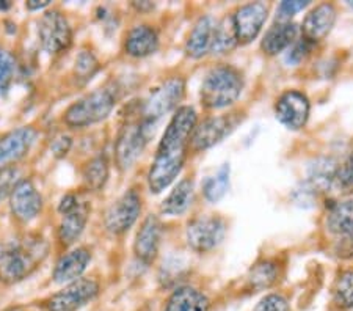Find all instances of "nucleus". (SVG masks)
Wrapping results in <instances>:
<instances>
[{
    "label": "nucleus",
    "instance_id": "33",
    "mask_svg": "<svg viewBox=\"0 0 353 311\" xmlns=\"http://www.w3.org/2000/svg\"><path fill=\"white\" fill-rule=\"evenodd\" d=\"M16 71L14 57L8 50L0 48V94L7 96L8 90L13 83Z\"/></svg>",
    "mask_w": 353,
    "mask_h": 311
},
{
    "label": "nucleus",
    "instance_id": "14",
    "mask_svg": "<svg viewBox=\"0 0 353 311\" xmlns=\"http://www.w3.org/2000/svg\"><path fill=\"white\" fill-rule=\"evenodd\" d=\"M187 152L168 154V152H156L154 161L148 173V185L152 194H161L178 178L181 170L184 168Z\"/></svg>",
    "mask_w": 353,
    "mask_h": 311
},
{
    "label": "nucleus",
    "instance_id": "45",
    "mask_svg": "<svg viewBox=\"0 0 353 311\" xmlns=\"http://www.w3.org/2000/svg\"><path fill=\"white\" fill-rule=\"evenodd\" d=\"M349 7L353 8V0H350V2H349Z\"/></svg>",
    "mask_w": 353,
    "mask_h": 311
},
{
    "label": "nucleus",
    "instance_id": "39",
    "mask_svg": "<svg viewBox=\"0 0 353 311\" xmlns=\"http://www.w3.org/2000/svg\"><path fill=\"white\" fill-rule=\"evenodd\" d=\"M334 253L336 257L349 259L353 257V234L350 236H343L341 239L336 242L334 245Z\"/></svg>",
    "mask_w": 353,
    "mask_h": 311
},
{
    "label": "nucleus",
    "instance_id": "40",
    "mask_svg": "<svg viewBox=\"0 0 353 311\" xmlns=\"http://www.w3.org/2000/svg\"><path fill=\"white\" fill-rule=\"evenodd\" d=\"M308 41H300V43H295L294 48L289 50V55H288V61H292V63H300L301 60L305 59L306 54H308Z\"/></svg>",
    "mask_w": 353,
    "mask_h": 311
},
{
    "label": "nucleus",
    "instance_id": "23",
    "mask_svg": "<svg viewBox=\"0 0 353 311\" xmlns=\"http://www.w3.org/2000/svg\"><path fill=\"white\" fill-rule=\"evenodd\" d=\"M295 37H297V26L294 22H275L267 30L261 48L265 55H278L295 41Z\"/></svg>",
    "mask_w": 353,
    "mask_h": 311
},
{
    "label": "nucleus",
    "instance_id": "12",
    "mask_svg": "<svg viewBox=\"0 0 353 311\" xmlns=\"http://www.w3.org/2000/svg\"><path fill=\"white\" fill-rule=\"evenodd\" d=\"M310 99L299 90H288L276 101V120L290 131H299L305 128L310 118Z\"/></svg>",
    "mask_w": 353,
    "mask_h": 311
},
{
    "label": "nucleus",
    "instance_id": "10",
    "mask_svg": "<svg viewBox=\"0 0 353 311\" xmlns=\"http://www.w3.org/2000/svg\"><path fill=\"white\" fill-rule=\"evenodd\" d=\"M141 212V197L135 189H130L118 198L105 212V228L113 234H124L132 228Z\"/></svg>",
    "mask_w": 353,
    "mask_h": 311
},
{
    "label": "nucleus",
    "instance_id": "28",
    "mask_svg": "<svg viewBox=\"0 0 353 311\" xmlns=\"http://www.w3.org/2000/svg\"><path fill=\"white\" fill-rule=\"evenodd\" d=\"M338 165L332 159H317L308 170V183L311 189L327 190L332 188L336 179Z\"/></svg>",
    "mask_w": 353,
    "mask_h": 311
},
{
    "label": "nucleus",
    "instance_id": "25",
    "mask_svg": "<svg viewBox=\"0 0 353 311\" xmlns=\"http://www.w3.org/2000/svg\"><path fill=\"white\" fill-rule=\"evenodd\" d=\"M193 194H195V185H193L192 179L185 178L179 181L174 185V189L170 192V195L163 200L161 206L162 214H165V216H181V214H184L192 205Z\"/></svg>",
    "mask_w": 353,
    "mask_h": 311
},
{
    "label": "nucleus",
    "instance_id": "32",
    "mask_svg": "<svg viewBox=\"0 0 353 311\" xmlns=\"http://www.w3.org/2000/svg\"><path fill=\"white\" fill-rule=\"evenodd\" d=\"M334 302L343 308H353V270L343 272L333 288Z\"/></svg>",
    "mask_w": 353,
    "mask_h": 311
},
{
    "label": "nucleus",
    "instance_id": "2",
    "mask_svg": "<svg viewBox=\"0 0 353 311\" xmlns=\"http://www.w3.org/2000/svg\"><path fill=\"white\" fill-rule=\"evenodd\" d=\"M242 90V72L231 65H219L204 76L199 98L206 109L219 110L234 104L241 98Z\"/></svg>",
    "mask_w": 353,
    "mask_h": 311
},
{
    "label": "nucleus",
    "instance_id": "36",
    "mask_svg": "<svg viewBox=\"0 0 353 311\" xmlns=\"http://www.w3.org/2000/svg\"><path fill=\"white\" fill-rule=\"evenodd\" d=\"M310 5V0H284L278 7L276 22H290V18L305 10Z\"/></svg>",
    "mask_w": 353,
    "mask_h": 311
},
{
    "label": "nucleus",
    "instance_id": "15",
    "mask_svg": "<svg viewBox=\"0 0 353 311\" xmlns=\"http://www.w3.org/2000/svg\"><path fill=\"white\" fill-rule=\"evenodd\" d=\"M10 206L13 216L22 223L32 222L43 209V197L32 181L21 179L10 195Z\"/></svg>",
    "mask_w": 353,
    "mask_h": 311
},
{
    "label": "nucleus",
    "instance_id": "44",
    "mask_svg": "<svg viewBox=\"0 0 353 311\" xmlns=\"http://www.w3.org/2000/svg\"><path fill=\"white\" fill-rule=\"evenodd\" d=\"M7 311H21L19 308H11V310H7Z\"/></svg>",
    "mask_w": 353,
    "mask_h": 311
},
{
    "label": "nucleus",
    "instance_id": "1",
    "mask_svg": "<svg viewBox=\"0 0 353 311\" xmlns=\"http://www.w3.org/2000/svg\"><path fill=\"white\" fill-rule=\"evenodd\" d=\"M49 244L39 234H24L0 244V281L13 285L27 279L48 258Z\"/></svg>",
    "mask_w": 353,
    "mask_h": 311
},
{
    "label": "nucleus",
    "instance_id": "5",
    "mask_svg": "<svg viewBox=\"0 0 353 311\" xmlns=\"http://www.w3.org/2000/svg\"><path fill=\"white\" fill-rule=\"evenodd\" d=\"M196 121L198 115L193 107H179L165 129L161 143L157 146V152H168V154L187 152V145L190 143L192 134L198 124Z\"/></svg>",
    "mask_w": 353,
    "mask_h": 311
},
{
    "label": "nucleus",
    "instance_id": "3",
    "mask_svg": "<svg viewBox=\"0 0 353 311\" xmlns=\"http://www.w3.org/2000/svg\"><path fill=\"white\" fill-rule=\"evenodd\" d=\"M117 96L109 88H98L68 107L63 120L70 128H87L105 120L115 109Z\"/></svg>",
    "mask_w": 353,
    "mask_h": 311
},
{
    "label": "nucleus",
    "instance_id": "30",
    "mask_svg": "<svg viewBox=\"0 0 353 311\" xmlns=\"http://www.w3.org/2000/svg\"><path fill=\"white\" fill-rule=\"evenodd\" d=\"M278 279V268L272 261H261L250 269L247 280L253 290H267Z\"/></svg>",
    "mask_w": 353,
    "mask_h": 311
},
{
    "label": "nucleus",
    "instance_id": "37",
    "mask_svg": "<svg viewBox=\"0 0 353 311\" xmlns=\"http://www.w3.org/2000/svg\"><path fill=\"white\" fill-rule=\"evenodd\" d=\"M334 184L341 189L353 188V152H350L349 157L341 165H338Z\"/></svg>",
    "mask_w": 353,
    "mask_h": 311
},
{
    "label": "nucleus",
    "instance_id": "34",
    "mask_svg": "<svg viewBox=\"0 0 353 311\" xmlns=\"http://www.w3.org/2000/svg\"><path fill=\"white\" fill-rule=\"evenodd\" d=\"M99 70V61L96 59L93 52L90 50H82L76 59V66H74V72H76L77 79L82 81H88V79L96 74V71Z\"/></svg>",
    "mask_w": 353,
    "mask_h": 311
},
{
    "label": "nucleus",
    "instance_id": "22",
    "mask_svg": "<svg viewBox=\"0 0 353 311\" xmlns=\"http://www.w3.org/2000/svg\"><path fill=\"white\" fill-rule=\"evenodd\" d=\"M159 48V35L156 28L151 26L141 24L130 28L126 41H124V49L126 54L135 59H143L151 54H154Z\"/></svg>",
    "mask_w": 353,
    "mask_h": 311
},
{
    "label": "nucleus",
    "instance_id": "43",
    "mask_svg": "<svg viewBox=\"0 0 353 311\" xmlns=\"http://www.w3.org/2000/svg\"><path fill=\"white\" fill-rule=\"evenodd\" d=\"M10 7V3H0V10H5V8H8Z\"/></svg>",
    "mask_w": 353,
    "mask_h": 311
},
{
    "label": "nucleus",
    "instance_id": "4",
    "mask_svg": "<svg viewBox=\"0 0 353 311\" xmlns=\"http://www.w3.org/2000/svg\"><path fill=\"white\" fill-rule=\"evenodd\" d=\"M152 126H154V123L145 120L143 117L140 120L124 124L115 143V157L119 170L130 168L141 156L145 146L150 141Z\"/></svg>",
    "mask_w": 353,
    "mask_h": 311
},
{
    "label": "nucleus",
    "instance_id": "41",
    "mask_svg": "<svg viewBox=\"0 0 353 311\" xmlns=\"http://www.w3.org/2000/svg\"><path fill=\"white\" fill-rule=\"evenodd\" d=\"M70 146H71V139L66 137V135H61V137H59L54 141L52 151L57 157H61L70 151Z\"/></svg>",
    "mask_w": 353,
    "mask_h": 311
},
{
    "label": "nucleus",
    "instance_id": "42",
    "mask_svg": "<svg viewBox=\"0 0 353 311\" xmlns=\"http://www.w3.org/2000/svg\"><path fill=\"white\" fill-rule=\"evenodd\" d=\"M49 3H50L49 0H28V2L26 3V7L30 11H37V10L49 7Z\"/></svg>",
    "mask_w": 353,
    "mask_h": 311
},
{
    "label": "nucleus",
    "instance_id": "35",
    "mask_svg": "<svg viewBox=\"0 0 353 311\" xmlns=\"http://www.w3.org/2000/svg\"><path fill=\"white\" fill-rule=\"evenodd\" d=\"M19 181V172L14 167L8 165L0 168V200L11 195Z\"/></svg>",
    "mask_w": 353,
    "mask_h": 311
},
{
    "label": "nucleus",
    "instance_id": "38",
    "mask_svg": "<svg viewBox=\"0 0 353 311\" xmlns=\"http://www.w3.org/2000/svg\"><path fill=\"white\" fill-rule=\"evenodd\" d=\"M254 311H290V307L288 299L283 297L281 294H269L261 299Z\"/></svg>",
    "mask_w": 353,
    "mask_h": 311
},
{
    "label": "nucleus",
    "instance_id": "19",
    "mask_svg": "<svg viewBox=\"0 0 353 311\" xmlns=\"http://www.w3.org/2000/svg\"><path fill=\"white\" fill-rule=\"evenodd\" d=\"M91 261V253L88 248L77 247L68 252L59 259L54 269V280L60 285H70V283L82 279V274L87 270Z\"/></svg>",
    "mask_w": 353,
    "mask_h": 311
},
{
    "label": "nucleus",
    "instance_id": "20",
    "mask_svg": "<svg viewBox=\"0 0 353 311\" xmlns=\"http://www.w3.org/2000/svg\"><path fill=\"white\" fill-rule=\"evenodd\" d=\"M217 24L219 22L209 14L198 19L185 43L187 55L192 57V59H201V57L212 52Z\"/></svg>",
    "mask_w": 353,
    "mask_h": 311
},
{
    "label": "nucleus",
    "instance_id": "7",
    "mask_svg": "<svg viewBox=\"0 0 353 311\" xmlns=\"http://www.w3.org/2000/svg\"><path fill=\"white\" fill-rule=\"evenodd\" d=\"M185 96V81L182 77H172L165 81L150 94L141 107V117L156 123L163 115L174 110Z\"/></svg>",
    "mask_w": 353,
    "mask_h": 311
},
{
    "label": "nucleus",
    "instance_id": "26",
    "mask_svg": "<svg viewBox=\"0 0 353 311\" xmlns=\"http://www.w3.org/2000/svg\"><path fill=\"white\" fill-rule=\"evenodd\" d=\"M327 228L330 233L339 237L353 234V200L339 201L330 209Z\"/></svg>",
    "mask_w": 353,
    "mask_h": 311
},
{
    "label": "nucleus",
    "instance_id": "27",
    "mask_svg": "<svg viewBox=\"0 0 353 311\" xmlns=\"http://www.w3.org/2000/svg\"><path fill=\"white\" fill-rule=\"evenodd\" d=\"M110 174V163L105 154H99L85 163L82 179L85 188L91 192H98L104 188Z\"/></svg>",
    "mask_w": 353,
    "mask_h": 311
},
{
    "label": "nucleus",
    "instance_id": "17",
    "mask_svg": "<svg viewBox=\"0 0 353 311\" xmlns=\"http://www.w3.org/2000/svg\"><path fill=\"white\" fill-rule=\"evenodd\" d=\"M38 132L32 126H22L0 139V168L24 157L35 143Z\"/></svg>",
    "mask_w": 353,
    "mask_h": 311
},
{
    "label": "nucleus",
    "instance_id": "21",
    "mask_svg": "<svg viewBox=\"0 0 353 311\" xmlns=\"http://www.w3.org/2000/svg\"><path fill=\"white\" fill-rule=\"evenodd\" d=\"M91 212V206L88 201H79L72 211L61 216V222L59 226V239L63 245H72L87 226L88 217Z\"/></svg>",
    "mask_w": 353,
    "mask_h": 311
},
{
    "label": "nucleus",
    "instance_id": "9",
    "mask_svg": "<svg viewBox=\"0 0 353 311\" xmlns=\"http://www.w3.org/2000/svg\"><path fill=\"white\" fill-rule=\"evenodd\" d=\"M99 294V283L93 279H79L66 285L46 301L48 311H77Z\"/></svg>",
    "mask_w": 353,
    "mask_h": 311
},
{
    "label": "nucleus",
    "instance_id": "29",
    "mask_svg": "<svg viewBox=\"0 0 353 311\" xmlns=\"http://www.w3.org/2000/svg\"><path fill=\"white\" fill-rule=\"evenodd\" d=\"M237 44L239 41H237L234 24H232V18L231 16H228V18H223L217 24L212 54H226L234 49Z\"/></svg>",
    "mask_w": 353,
    "mask_h": 311
},
{
    "label": "nucleus",
    "instance_id": "11",
    "mask_svg": "<svg viewBox=\"0 0 353 311\" xmlns=\"http://www.w3.org/2000/svg\"><path fill=\"white\" fill-rule=\"evenodd\" d=\"M237 123L239 120L236 118V113L206 118L204 121L196 124L195 131L192 134V150L198 152L212 148L214 145H217L226 135H230L234 131Z\"/></svg>",
    "mask_w": 353,
    "mask_h": 311
},
{
    "label": "nucleus",
    "instance_id": "31",
    "mask_svg": "<svg viewBox=\"0 0 353 311\" xmlns=\"http://www.w3.org/2000/svg\"><path fill=\"white\" fill-rule=\"evenodd\" d=\"M230 188V165H223L215 177H210L204 181L203 192L206 200L210 203H217L226 195Z\"/></svg>",
    "mask_w": 353,
    "mask_h": 311
},
{
    "label": "nucleus",
    "instance_id": "6",
    "mask_svg": "<svg viewBox=\"0 0 353 311\" xmlns=\"http://www.w3.org/2000/svg\"><path fill=\"white\" fill-rule=\"evenodd\" d=\"M39 43L50 55H59L72 44V28L66 16L59 10H50L43 14L38 24Z\"/></svg>",
    "mask_w": 353,
    "mask_h": 311
},
{
    "label": "nucleus",
    "instance_id": "8",
    "mask_svg": "<svg viewBox=\"0 0 353 311\" xmlns=\"http://www.w3.org/2000/svg\"><path fill=\"white\" fill-rule=\"evenodd\" d=\"M226 222L219 216H201L187 225L185 236L192 250L206 253L217 248L226 236Z\"/></svg>",
    "mask_w": 353,
    "mask_h": 311
},
{
    "label": "nucleus",
    "instance_id": "18",
    "mask_svg": "<svg viewBox=\"0 0 353 311\" xmlns=\"http://www.w3.org/2000/svg\"><path fill=\"white\" fill-rule=\"evenodd\" d=\"M161 220L156 216H148L141 223L134 242V253L139 258V261L143 264H152L156 261L159 247H161Z\"/></svg>",
    "mask_w": 353,
    "mask_h": 311
},
{
    "label": "nucleus",
    "instance_id": "16",
    "mask_svg": "<svg viewBox=\"0 0 353 311\" xmlns=\"http://www.w3.org/2000/svg\"><path fill=\"white\" fill-rule=\"evenodd\" d=\"M336 7L333 3H321L312 8L301 24V33H303L305 41L319 43L328 37L336 24Z\"/></svg>",
    "mask_w": 353,
    "mask_h": 311
},
{
    "label": "nucleus",
    "instance_id": "24",
    "mask_svg": "<svg viewBox=\"0 0 353 311\" xmlns=\"http://www.w3.org/2000/svg\"><path fill=\"white\" fill-rule=\"evenodd\" d=\"M209 299L193 286H181L165 305L163 311H209Z\"/></svg>",
    "mask_w": 353,
    "mask_h": 311
},
{
    "label": "nucleus",
    "instance_id": "13",
    "mask_svg": "<svg viewBox=\"0 0 353 311\" xmlns=\"http://www.w3.org/2000/svg\"><path fill=\"white\" fill-rule=\"evenodd\" d=\"M267 14H269V7L263 2H252L236 10L231 18L239 44H248L258 38L265 24Z\"/></svg>",
    "mask_w": 353,
    "mask_h": 311
}]
</instances>
